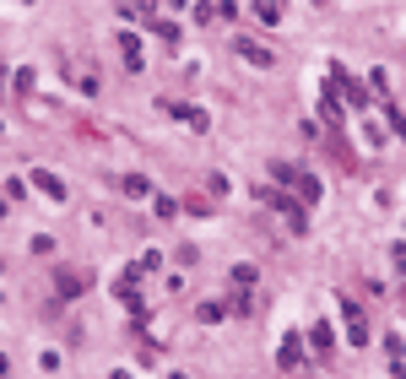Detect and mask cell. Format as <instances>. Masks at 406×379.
<instances>
[{
    "mask_svg": "<svg viewBox=\"0 0 406 379\" xmlns=\"http://www.w3.org/2000/svg\"><path fill=\"white\" fill-rule=\"evenodd\" d=\"M174 120H184L190 130H206V109H168Z\"/></svg>",
    "mask_w": 406,
    "mask_h": 379,
    "instance_id": "obj_8",
    "label": "cell"
},
{
    "mask_svg": "<svg viewBox=\"0 0 406 379\" xmlns=\"http://www.w3.org/2000/svg\"><path fill=\"white\" fill-rule=\"evenodd\" d=\"M330 325H325V319H314V331H309V347H314V352H330Z\"/></svg>",
    "mask_w": 406,
    "mask_h": 379,
    "instance_id": "obj_5",
    "label": "cell"
},
{
    "mask_svg": "<svg viewBox=\"0 0 406 379\" xmlns=\"http://www.w3.org/2000/svg\"><path fill=\"white\" fill-rule=\"evenodd\" d=\"M271 179H276V184H293V190H298L309 206H320V195H325L320 179H314V174H304L298 163H271Z\"/></svg>",
    "mask_w": 406,
    "mask_h": 379,
    "instance_id": "obj_1",
    "label": "cell"
},
{
    "mask_svg": "<svg viewBox=\"0 0 406 379\" xmlns=\"http://www.w3.org/2000/svg\"><path fill=\"white\" fill-rule=\"evenodd\" d=\"M342 319H346V341L363 347L368 341V319H363V309H358V298H342Z\"/></svg>",
    "mask_w": 406,
    "mask_h": 379,
    "instance_id": "obj_2",
    "label": "cell"
},
{
    "mask_svg": "<svg viewBox=\"0 0 406 379\" xmlns=\"http://www.w3.org/2000/svg\"><path fill=\"white\" fill-rule=\"evenodd\" d=\"M81 287H87V277L65 271V277H60V298H81Z\"/></svg>",
    "mask_w": 406,
    "mask_h": 379,
    "instance_id": "obj_10",
    "label": "cell"
},
{
    "mask_svg": "<svg viewBox=\"0 0 406 379\" xmlns=\"http://www.w3.org/2000/svg\"><path fill=\"white\" fill-rule=\"evenodd\" d=\"M152 212H158V217H174V212H179V200H168V195H158V200H152Z\"/></svg>",
    "mask_w": 406,
    "mask_h": 379,
    "instance_id": "obj_11",
    "label": "cell"
},
{
    "mask_svg": "<svg viewBox=\"0 0 406 379\" xmlns=\"http://www.w3.org/2000/svg\"><path fill=\"white\" fill-rule=\"evenodd\" d=\"M304 363V347H298V336H282V368H298Z\"/></svg>",
    "mask_w": 406,
    "mask_h": 379,
    "instance_id": "obj_6",
    "label": "cell"
},
{
    "mask_svg": "<svg viewBox=\"0 0 406 379\" xmlns=\"http://www.w3.org/2000/svg\"><path fill=\"white\" fill-rule=\"evenodd\" d=\"M33 179H38V190H43V195H49V200H65V184L55 179V174H43V168H38Z\"/></svg>",
    "mask_w": 406,
    "mask_h": 379,
    "instance_id": "obj_7",
    "label": "cell"
},
{
    "mask_svg": "<svg viewBox=\"0 0 406 379\" xmlns=\"http://www.w3.org/2000/svg\"><path fill=\"white\" fill-rule=\"evenodd\" d=\"M120 190H125V195H136V200H141V195H152V184H146L141 174H125V179H120Z\"/></svg>",
    "mask_w": 406,
    "mask_h": 379,
    "instance_id": "obj_9",
    "label": "cell"
},
{
    "mask_svg": "<svg viewBox=\"0 0 406 379\" xmlns=\"http://www.w3.org/2000/svg\"><path fill=\"white\" fill-rule=\"evenodd\" d=\"M120 55H125V65H130V71H141V65H146L141 39H136V33H120Z\"/></svg>",
    "mask_w": 406,
    "mask_h": 379,
    "instance_id": "obj_3",
    "label": "cell"
},
{
    "mask_svg": "<svg viewBox=\"0 0 406 379\" xmlns=\"http://www.w3.org/2000/svg\"><path fill=\"white\" fill-rule=\"evenodd\" d=\"M233 49H239L244 60H255V65H276V55H271V49H260L255 39H233Z\"/></svg>",
    "mask_w": 406,
    "mask_h": 379,
    "instance_id": "obj_4",
    "label": "cell"
}]
</instances>
